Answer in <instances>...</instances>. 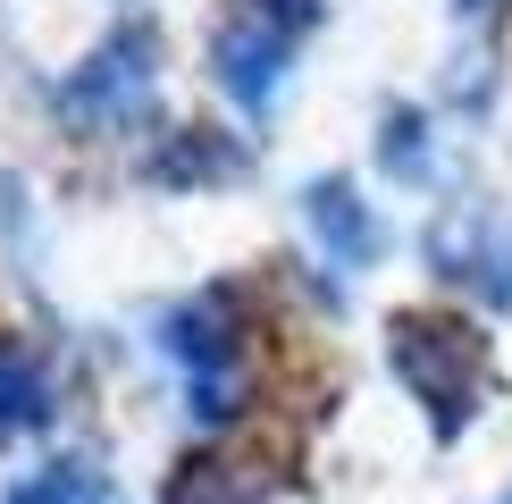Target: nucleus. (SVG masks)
I'll list each match as a JSON object with an SVG mask.
<instances>
[{
  "label": "nucleus",
  "mask_w": 512,
  "mask_h": 504,
  "mask_svg": "<svg viewBox=\"0 0 512 504\" xmlns=\"http://www.w3.org/2000/svg\"><path fill=\"white\" fill-rule=\"evenodd\" d=\"M429 126H420V110H387V135H378V160L395 168V177H420V168H429Z\"/></svg>",
  "instance_id": "10"
},
{
  "label": "nucleus",
  "mask_w": 512,
  "mask_h": 504,
  "mask_svg": "<svg viewBox=\"0 0 512 504\" xmlns=\"http://www.w3.org/2000/svg\"><path fill=\"white\" fill-rule=\"evenodd\" d=\"M387 353H395V378L412 387V404H429V429L437 437H462L471 429V404H479V328L471 320H445V311H403L387 328Z\"/></svg>",
  "instance_id": "1"
},
{
  "label": "nucleus",
  "mask_w": 512,
  "mask_h": 504,
  "mask_svg": "<svg viewBox=\"0 0 512 504\" xmlns=\"http://www.w3.org/2000/svg\"><path fill=\"white\" fill-rule=\"evenodd\" d=\"M210 68H219L236 110L261 118L277 101V84H286V34L261 26V17H236V26H219V42H210Z\"/></svg>",
  "instance_id": "4"
},
{
  "label": "nucleus",
  "mask_w": 512,
  "mask_h": 504,
  "mask_svg": "<svg viewBox=\"0 0 512 504\" xmlns=\"http://www.w3.org/2000/svg\"><path fill=\"white\" fill-rule=\"evenodd\" d=\"M160 353L185 370L202 420H227L244 395V294L236 286H202L194 303H177L160 320Z\"/></svg>",
  "instance_id": "2"
},
{
  "label": "nucleus",
  "mask_w": 512,
  "mask_h": 504,
  "mask_svg": "<svg viewBox=\"0 0 512 504\" xmlns=\"http://www.w3.org/2000/svg\"><path fill=\"white\" fill-rule=\"evenodd\" d=\"M244 152L236 143H210V126H185V135H168V152L152 160L160 185H202V177H236Z\"/></svg>",
  "instance_id": "8"
},
{
  "label": "nucleus",
  "mask_w": 512,
  "mask_h": 504,
  "mask_svg": "<svg viewBox=\"0 0 512 504\" xmlns=\"http://www.w3.org/2000/svg\"><path fill=\"white\" fill-rule=\"evenodd\" d=\"M437 269L445 278H462V286H479L496 311H512V236L496 219H454V227H437Z\"/></svg>",
  "instance_id": "5"
},
{
  "label": "nucleus",
  "mask_w": 512,
  "mask_h": 504,
  "mask_svg": "<svg viewBox=\"0 0 512 504\" xmlns=\"http://www.w3.org/2000/svg\"><path fill=\"white\" fill-rule=\"evenodd\" d=\"M303 210H311V236L328 244L336 269H370L378 261V219H370V202H361L345 177H319L303 194Z\"/></svg>",
  "instance_id": "6"
},
{
  "label": "nucleus",
  "mask_w": 512,
  "mask_h": 504,
  "mask_svg": "<svg viewBox=\"0 0 512 504\" xmlns=\"http://www.w3.org/2000/svg\"><path fill=\"white\" fill-rule=\"evenodd\" d=\"M252 17H261V26H277V34H294V26H311L319 17V0H244Z\"/></svg>",
  "instance_id": "12"
},
{
  "label": "nucleus",
  "mask_w": 512,
  "mask_h": 504,
  "mask_svg": "<svg viewBox=\"0 0 512 504\" xmlns=\"http://www.w3.org/2000/svg\"><path fill=\"white\" fill-rule=\"evenodd\" d=\"M168 504H244V488L219 471V462H194V471H185V488L168 496Z\"/></svg>",
  "instance_id": "11"
},
{
  "label": "nucleus",
  "mask_w": 512,
  "mask_h": 504,
  "mask_svg": "<svg viewBox=\"0 0 512 504\" xmlns=\"http://www.w3.org/2000/svg\"><path fill=\"white\" fill-rule=\"evenodd\" d=\"M462 9H496V0H462Z\"/></svg>",
  "instance_id": "13"
},
{
  "label": "nucleus",
  "mask_w": 512,
  "mask_h": 504,
  "mask_svg": "<svg viewBox=\"0 0 512 504\" xmlns=\"http://www.w3.org/2000/svg\"><path fill=\"white\" fill-rule=\"evenodd\" d=\"M152 26H118L101 51H84L68 76H59L51 110L68 126H93V135H118V126H135L152 110Z\"/></svg>",
  "instance_id": "3"
},
{
  "label": "nucleus",
  "mask_w": 512,
  "mask_h": 504,
  "mask_svg": "<svg viewBox=\"0 0 512 504\" xmlns=\"http://www.w3.org/2000/svg\"><path fill=\"white\" fill-rule=\"evenodd\" d=\"M504 504H512V496H504Z\"/></svg>",
  "instance_id": "14"
},
{
  "label": "nucleus",
  "mask_w": 512,
  "mask_h": 504,
  "mask_svg": "<svg viewBox=\"0 0 512 504\" xmlns=\"http://www.w3.org/2000/svg\"><path fill=\"white\" fill-rule=\"evenodd\" d=\"M42 420H51V378H42L17 345H0V446L42 429Z\"/></svg>",
  "instance_id": "7"
},
{
  "label": "nucleus",
  "mask_w": 512,
  "mask_h": 504,
  "mask_svg": "<svg viewBox=\"0 0 512 504\" xmlns=\"http://www.w3.org/2000/svg\"><path fill=\"white\" fill-rule=\"evenodd\" d=\"M0 504H93V462H51V471L17 479Z\"/></svg>",
  "instance_id": "9"
}]
</instances>
